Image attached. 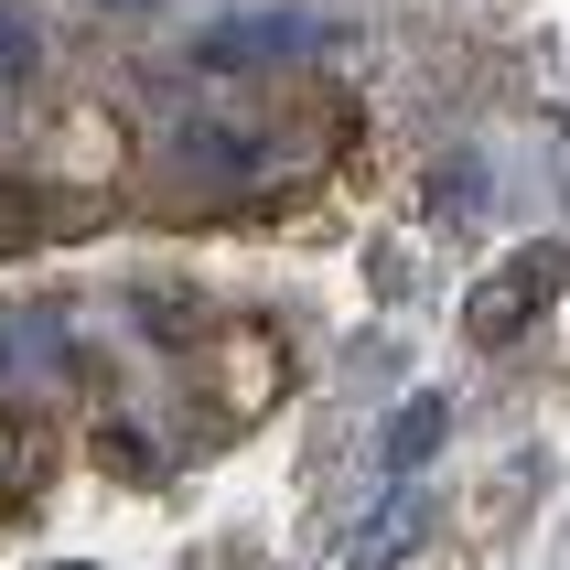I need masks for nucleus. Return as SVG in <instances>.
<instances>
[{
  "instance_id": "nucleus-1",
  "label": "nucleus",
  "mask_w": 570,
  "mask_h": 570,
  "mask_svg": "<svg viewBox=\"0 0 570 570\" xmlns=\"http://www.w3.org/2000/svg\"><path fill=\"white\" fill-rule=\"evenodd\" d=\"M549 302H560V237H539V248H507V258H495V269L463 291V334H474V345H517V334H528Z\"/></svg>"
},
{
  "instance_id": "nucleus-2",
  "label": "nucleus",
  "mask_w": 570,
  "mask_h": 570,
  "mask_svg": "<svg viewBox=\"0 0 570 570\" xmlns=\"http://www.w3.org/2000/svg\"><path fill=\"white\" fill-rule=\"evenodd\" d=\"M420 528H431V507H420V495H387V507H377V528H355L345 570H399V560L420 549Z\"/></svg>"
},
{
  "instance_id": "nucleus-3",
  "label": "nucleus",
  "mask_w": 570,
  "mask_h": 570,
  "mask_svg": "<svg viewBox=\"0 0 570 570\" xmlns=\"http://www.w3.org/2000/svg\"><path fill=\"white\" fill-rule=\"evenodd\" d=\"M291 43H302L291 11H248V22H216L194 55H205V65H248V55H291Z\"/></svg>"
},
{
  "instance_id": "nucleus-4",
  "label": "nucleus",
  "mask_w": 570,
  "mask_h": 570,
  "mask_svg": "<svg viewBox=\"0 0 570 570\" xmlns=\"http://www.w3.org/2000/svg\"><path fill=\"white\" fill-rule=\"evenodd\" d=\"M442 399H410V410L387 420V474H420V463H431V452H442Z\"/></svg>"
},
{
  "instance_id": "nucleus-5",
  "label": "nucleus",
  "mask_w": 570,
  "mask_h": 570,
  "mask_svg": "<svg viewBox=\"0 0 570 570\" xmlns=\"http://www.w3.org/2000/svg\"><path fill=\"white\" fill-rule=\"evenodd\" d=\"M32 65H43V32H32L22 11H11V0H0V87H22Z\"/></svg>"
},
{
  "instance_id": "nucleus-6",
  "label": "nucleus",
  "mask_w": 570,
  "mask_h": 570,
  "mask_svg": "<svg viewBox=\"0 0 570 570\" xmlns=\"http://www.w3.org/2000/svg\"><path fill=\"white\" fill-rule=\"evenodd\" d=\"M32 237H43V205H32V194L11 184V173H0V258H22Z\"/></svg>"
},
{
  "instance_id": "nucleus-7",
  "label": "nucleus",
  "mask_w": 570,
  "mask_h": 570,
  "mask_svg": "<svg viewBox=\"0 0 570 570\" xmlns=\"http://www.w3.org/2000/svg\"><path fill=\"white\" fill-rule=\"evenodd\" d=\"M452 205V216H463V205H484V184H474V161H442V184H431Z\"/></svg>"
},
{
  "instance_id": "nucleus-8",
  "label": "nucleus",
  "mask_w": 570,
  "mask_h": 570,
  "mask_svg": "<svg viewBox=\"0 0 570 570\" xmlns=\"http://www.w3.org/2000/svg\"><path fill=\"white\" fill-rule=\"evenodd\" d=\"M0 377H11V323H0Z\"/></svg>"
},
{
  "instance_id": "nucleus-9",
  "label": "nucleus",
  "mask_w": 570,
  "mask_h": 570,
  "mask_svg": "<svg viewBox=\"0 0 570 570\" xmlns=\"http://www.w3.org/2000/svg\"><path fill=\"white\" fill-rule=\"evenodd\" d=\"M119 11H140V0H119Z\"/></svg>"
}]
</instances>
